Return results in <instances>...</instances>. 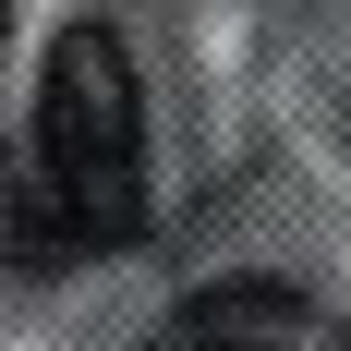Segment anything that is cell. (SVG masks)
I'll return each instance as SVG.
<instances>
[{"label":"cell","instance_id":"obj_1","mask_svg":"<svg viewBox=\"0 0 351 351\" xmlns=\"http://www.w3.org/2000/svg\"><path fill=\"white\" fill-rule=\"evenodd\" d=\"M36 182L85 230V254L145 230V85L109 25H61V49L36 73Z\"/></svg>","mask_w":351,"mask_h":351},{"label":"cell","instance_id":"obj_2","mask_svg":"<svg viewBox=\"0 0 351 351\" xmlns=\"http://www.w3.org/2000/svg\"><path fill=\"white\" fill-rule=\"evenodd\" d=\"M158 351H315V303L291 279H206L158 327Z\"/></svg>","mask_w":351,"mask_h":351},{"label":"cell","instance_id":"obj_3","mask_svg":"<svg viewBox=\"0 0 351 351\" xmlns=\"http://www.w3.org/2000/svg\"><path fill=\"white\" fill-rule=\"evenodd\" d=\"M0 36H12V0H0Z\"/></svg>","mask_w":351,"mask_h":351}]
</instances>
